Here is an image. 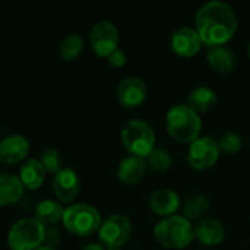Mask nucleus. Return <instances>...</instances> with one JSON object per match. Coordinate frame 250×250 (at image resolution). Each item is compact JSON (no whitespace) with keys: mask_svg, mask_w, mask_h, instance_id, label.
Listing matches in <instances>:
<instances>
[{"mask_svg":"<svg viewBox=\"0 0 250 250\" xmlns=\"http://www.w3.org/2000/svg\"><path fill=\"white\" fill-rule=\"evenodd\" d=\"M81 250H105V249H104V245H101V243H88V245H85V246H83Z\"/></svg>","mask_w":250,"mask_h":250,"instance_id":"29","label":"nucleus"},{"mask_svg":"<svg viewBox=\"0 0 250 250\" xmlns=\"http://www.w3.org/2000/svg\"><path fill=\"white\" fill-rule=\"evenodd\" d=\"M209 199L208 196L202 193H193L190 195L183 205V214L185 218L190 220H204V217L209 211Z\"/></svg>","mask_w":250,"mask_h":250,"instance_id":"22","label":"nucleus"},{"mask_svg":"<svg viewBox=\"0 0 250 250\" xmlns=\"http://www.w3.org/2000/svg\"><path fill=\"white\" fill-rule=\"evenodd\" d=\"M207 59L209 66L223 75L231 73L236 66H237V60L236 56L233 53L231 48H229L227 45H214V47H208L207 51Z\"/></svg>","mask_w":250,"mask_h":250,"instance_id":"15","label":"nucleus"},{"mask_svg":"<svg viewBox=\"0 0 250 250\" xmlns=\"http://www.w3.org/2000/svg\"><path fill=\"white\" fill-rule=\"evenodd\" d=\"M60 242V231L56 227H45V236H44V245L56 248Z\"/></svg>","mask_w":250,"mask_h":250,"instance_id":"27","label":"nucleus"},{"mask_svg":"<svg viewBox=\"0 0 250 250\" xmlns=\"http://www.w3.org/2000/svg\"><path fill=\"white\" fill-rule=\"evenodd\" d=\"M196 31L208 47L226 45L237 31L239 21L234 9L221 0H212L196 12Z\"/></svg>","mask_w":250,"mask_h":250,"instance_id":"1","label":"nucleus"},{"mask_svg":"<svg viewBox=\"0 0 250 250\" xmlns=\"http://www.w3.org/2000/svg\"><path fill=\"white\" fill-rule=\"evenodd\" d=\"M146 163L155 171H166L171 166V155L164 148H154L152 152L146 157Z\"/></svg>","mask_w":250,"mask_h":250,"instance_id":"25","label":"nucleus"},{"mask_svg":"<svg viewBox=\"0 0 250 250\" xmlns=\"http://www.w3.org/2000/svg\"><path fill=\"white\" fill-rule=\"evenodd\" d=\"M29 151L31 144L22 133H12L0 139V161L4 164L23 163Z\"/></svg>","mask_w":250,"mask_h":250,"instance_id":"12","label":"nucleus"},{"mask_svg":"<svg viewBox=\"0 0 250 250\" xmlns=\"http://www.w3.org/2000/svg\"><path fill=\"white\" fill-rule=\"evenodd\" d=\"M248 53H249V57H250V44H249V50H248Z\"/></svg>","mask_w":250,"mask_h":250,"instance_id":"32","label":"nucleus"},{"mask_svg":"<svg viewBox=\"0 0 250 250\" xmlns=\"http://www.w3.org/2000/svg\"><path fill=\"white\" fill-rule=\"evenodd\" d=\"M85 45V41L82 38V35L76 34V32H70L67 35H64L59 44V54L64 62H72L75 59H78V56L82 53Z\"/></svg>","mask_w":250,"mask_h":250,"instance_id":"23","label":"nucleus"},{"mask_svg":"<svg viewBox=\"0 0 250 250\" xmlns=\"http://www.w3.org/2000/svg\"><path fill=\"white\" fill-rule=\"evenodd\" d=\"M64 214V207L54 198L41 199L34 208V217L44 227H56L57 223H62Z\"/></svg>","mask_w":250,"mask_h":250,"instance_id":"14","label":"nucleus"},{"mask_svg":"<svg viewBox=\"0 0 250 250\" xmlns=\"http://www.w3.org/2000/svg\"><path fill=\"white\" fill-rule=\"evenodd\" d=\"M105 250H120V248H107Z\"/></svg>","mask_w":250,"mask_h":250,"instance_id":"31","label":"nucleus"},{"mask_svg":"<svg viewBox=\"0 0 250 250\" xmlns=\"http://www.w3.org/2000/svg\"><path fill=\"white\" fill-rule=\"evenodd\" d=\"M119 29L108 19L98 21L89 31V42L94 53L100 57H108L119 48Z\"/></svg>","mask_w":250,"mask_h":250,"instance_id":"8","label":"nucleus"},{"mask_svg":"<svg viewBox=\"0 0 250 250\" xmlns=\"http://www.w3.org/2000/svg\"><path fill=\"white\" fill-rule=\"evenodd\" d=\"M120 136L125 149L133 157L146 158L155 148V133L145 120H129L123 126Z\"/></svg>","mask_w":250,"mask_h":250,"instance_id":"6","label":"nucleus"},{"mask_svg":"<svg viewBox=\"0 0 250 250\" xmlns=\"http://www.w3.org/2000/svg\"><path fill=\"white\" fill-rule=\"evenodd\" d=\"M51 190L54 199L60 204H73L81 192V180L78 173L70 167H63L51 179Z\"/></svg>","mask_w":250,"mask_h":250,"instance_id":"10","label":"nucleus"},{"mask_svg":"<svg viewBox=\"0 0 250 250\" xmlns=\"http://www.w3.org/2000/svg\"><path fill=\"white\" fill-rule=\"evenodd\" d=\"M132 236L133 226L130 220L122 214H113L103 220L98 230L100 242L107 248H122L132 239Z\"/></svg>","mask_w":250,"mask_h":250,"instance_id":"7","label":"nucleus"},{"mask_svg":"<svg viewBox=\"0 0 250 250\" xmlns=\"http://www.w3.org/2000/svg\"><path fill=\"white\" fill-rule=\"evenodd\" d=\"M103 223L98 209L89 204L75 202L64 208L62 224L64 229L76 237H89L98 233Z\"/></svg>","mask_w":250,"mask_h":250,"instance_id":"2","label":"nucleus"},{"mask_svg":"<svg viewBox=\"0 0 250 250\" xmlns=\"http://www.w3.org/2000/svg\"><path fill=\"white\" fill-rule=\"evenodd\" d=\"M35 250H57V248H51V246H47V245H41L40 248H37Z\"/></svg>","mask_w":250,"mask_h":250,"instance_id":"30","label":"nucleus"},{"mask_svg":"<svg viewBox=\"0 0 250 250\" xmlns=\"http://www.w3.org/2000/svg\"><path fill=\"white\" fill-rule=\"evenodd\" d=\"M9 250H12V249H9Z\"/></svg>","mask_w":250,"mask_h":250,"instance_id":"33","label":"nucleus"},{"mask_svg":"<svg viewBox=\"0 0 250 250\" xmlns=\"http://www.w3.org/2000/svg\"><path fill=\"white\" fill-rule=\"evenodd\" d=\"M217 104V92L208 86H198L188 95V107L196 113L208 111Z\"/></svg>","mask_w":250,"mask_h":250,"instance_id":"21","label":"nucleus"},{"mask_svg":"<svg viewBox=\"0 0 250 250\" xmlns=\"http://www.w3.org/2000/svg\"><path fill=\"white\" fill-rule=\"evenodd\" d=\"M195 237L205 246H217L223 243L226 231L223 224L215 218H204L195 227Z\"/></svg>","mask_w":250,"mask_h":250,"instance_id":"18","label":"nucleus"},{"mask_svg":"<svg viewBox=\"0 0 250 250\" xmlns=\"http://www.w3.org/2000/svg\"><path fill=\"white\" fill-rule=\"evenodd\" d=\"M145 171H146V164L144 158L130 155L120 161L117 167V177L120 182L126 185H135L144 179Z\"/></svg>","mask_w":250,"mask_h":250,"instance_id":"20","label":"nucleus"},{"mask_svg":"<svg viewBox=\"0 0 250 250\" xmlns=\"http://www.w3.org/2000/svg\"><path fill=\"white\" fill-rule=\"evenodd\" d=\"M45 173L47 171L38 158H29L22 163L18 177L22 182L25 190H37L42 186L45 180Z\"/></svg>","mask_w":250,"mask_h":250,"instance_id":"17","label":"nucleus"},{"mask_svg":"<svg viewBox=\"0 0 250 250\" xmlns=\"http://www.w3.org/2000/svg\"><path fill=\"white\" fill-rule=\"evenodd\" d=\"M107 59H108V63H110L111 66H114V67H122V66L126 63V53H125L123 50L117 48V50H114Z\"/></svg>","mask_w":250,"mask_h":250,"instance_id":"28","label":"nucleus"},{"mask_svg":"<svg viewBox=\"0 0 250 250\" xmlns=\"http://www.w3.org/2000/svg\"><path fill=\"white\" fill-rule=\"evenodd\" d=\"M38 160L42 164V167L45 168V171L53 174V176L63 168L62 167V163H63L62 154L56 148H45V149H42L40 157H38Z\"/></svg>","mask_w":250,"mask_h":250,"instance_id":"24","label":"nucleus"},{"mask_svg":"<svg viewBox=\"0 0 250 250\" xmlns=\"http://www.w3.org/2000/svg\"><path fill=\"white\" fill-rule=\"evenodd\" d=\"M45 227L35 217L16 220L7 231V246L12 250H35L44 245Z\"/></svg>","mask_w":250,"mask_h":250,"instance_id":"5","label":"nucleus"},{"mask_svg":"<svg viewBox=\"0 0 250 250\" xmlns=\"http://www.w3.org/2000/svg\"><path fill=\"white\" fill-rule=\"evenodd\" d=\"M167 132L173 139L182 144H192L201 135L202 120L196 111L188 105H174L166 116Z\"/></svg>","mask_w":250,"mask_h":250,"instance_id":"3","label":"nucleus"},{"mask_svg":"<svg viewBox=\"0 0 250 250\" xmlns=\"http://www.w3.org/2000/svg\"><path fill=\"white\" fill-rule=\"evenodd\" d=\"M218 146H220V151H223L224 154L234 155V154L240 152V149L243 146V141H242L240 135L229 132V133H224L218 139Z\"/></svg>","mask_w":250,"mask_h":250,"instance_id":"26","label":"nucleus"},{"mask_svg":"<svg viewBox=\"0 0 250 250\" xmlns=\"http://www.w3.org/2000/svg\"><path fill=\"white\" fill-rule=\"evenodd\" d=\"M154 236L163 248L185 249L195 239V231L188 218L182 215H171L155 226Z\"/></svg>","mask_w":250,"mask_h":250,"instance_id":"4","label":"nucleus"},{"mask_svg":"<svg viewBox=\"0 0 250 250\" xmlns=\"http://www.w3.org/2000/svg\"><path fill=\"white\" fill-rule=\"evenodd\" d=\"M202 44L204 42H202L198 31L190 26H182V28L176 29L170 38L171 50L180 57L195 56L201 50Z\"/></svg>","mask_w":250,"mask_h":250,"instance_id":"13","label":"nucleus"},{"mask_svg":"<svg viewBox=\"0 0 250 250\" xmlns=\"http://www.w3.org/2000/svg\"><path fill=\"white\" fill-rule=\"evenodd\" d=\"M25 195L19 177L12 173H0V208L18 204Z\"/></svg>","mask_w":250,"mask_h":250,"instance_id":"16","label":"nucleus"},{"mask_svg":"<svg viewBox=\"0 0 250 250\" xmlns=\"http://www.w3.org/2000/svg\"><path fill=\"white\" fill-rule=\"evenodd\" d=\"M220 152L218 141L211 136H199L189 146L188 163L196 170H205L215 166L220 158Z\"/></svg>","mask_w":250,"mask_h":250,"instance_id":"9","label":"nucleus"},{"mask_svg":"<svg viewBox=\"0 0 250 250\" xmlns=\"http://www.w3.org/2000/svg\"><path fill=\"white\" fill-rule=\"evenodd\" d=\"M179 205L180 198L171 189H158L149 198V207L158 215L171 217L179 209Z\"/></svg>","mask_w":250,"mask_h":250,"instance_id":"19","label":"nucleus"},{"mask_svg":"<svg viewBox=\"0 0 250 250\" xmlns=\"http://www.w3.org/2000/svg\"><path fill=\"white\" fill-rule=\"evenodd\" d=\"M116 95L119 103L126 108L139 107L146 98V85L139 76H127L123 78L116 89Z\"/></svg>","mask_w":250,"mask_h":250,"instance_id":"11","label":"nucleus"}]
</instances>
